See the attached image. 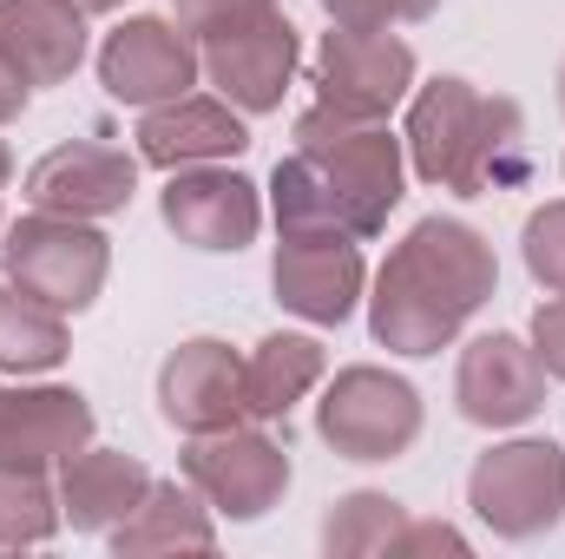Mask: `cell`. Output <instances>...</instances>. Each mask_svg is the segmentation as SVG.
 I'll list each match as a JSON object with an SVG mask.
<instances>
[{
	"mask_svg": "<svg viewBox=\"0 0 565 559\" xmlns=\"http://www.w3.org/2000/svg\"><path fill=\"white\" fill-rule=\"evenodd\" d=\"M0 402H7V395H0Z\"/></svg>",
	"mask_w": 565,
	"mask_h": 559,
	"instance_id": "34",
	"label": "cell"
},
{
	"mask_svg": "<svg viewBox=\"0 0 565 559\" xmlns=\"http://www.w3.org/2000/svg\"><path fill=\"white\" fill-rule=\"evenodd\" d=\"M434 547H440V553H467V540H460L454 527H434V520H427V527L408 520V527H402V540H395L388 553H434Z\"/></svg>",
	"mask_w": 565,
	"mask_h": 559,
	"instance_id": "29",
	"label": "cell"
},
{
	"mask_svg": "<svg viewBox=\"0 0 565 559\" xmlns=\"http://www.w3.org/2000/svg\"><path fill=\"white\" fill-rule=\"evenodd\" d=\"M0 53L26 86H60L86 60V13L73 0H0Z\"/></svg>",
	"mask_w": 565,
	"mask_h": 559,
	"instance_id": "17",
	"label": "cell"
},
{
	"mask_svg": "<svg viewBox=\"0 0 565 559\" xmlns=\"http://www.w3.org/2000/svg\"><path fill=\"white\" fill-rule=\"evenodd\" d=\"M60 527V494L46 487L40 467L0 461V547H40Z\"/></svg>",
	"mask_w": 565,
	"mask_h": 559,
	"instance_id": "23",
	"label": "cell"
},
{
	"mask_svg": "<svg viewBox=\"0 0 565 559\" xmlns=\"http://www.w3.org/2000/svg\"><path fill=\"white\" fill-rule=\"evenodd\" d=\"M559 106H565V66H559Z\"/></svg>",
	"mask_w": 565,
	"mask_h": 559,
	"instance_id": "33",
	"label": "cell"
},
{
	"mask_svg": "<svg viewBox=\"0 0 565 559\" xmlns=\"http://www.w3.org/2000/svg\"><path fill=\"white\" fill-rule=\"evenodd\" d=\"M322 382V342L316 336H264L244 356V415L282 421Z\"/></svg>",
	"mask_w": 565,
	"mask_h": 559,
	"instance_id": "21",
	"label": "cell"
},
{
	"mask_svg": "<svg viewBox=\"0 0 565 559\" xmlns=\"http://www.w3.org/2000/svg\"><path fill=\"white\" fill-rule=\"evenodd\" d=\"M132 184H139V158H132V151L99 145V139H73V145H53V151L26 171V204L93 224V218L126 211V204H132Z\"/></svg>",
	"mask_w": 565,
	"mask_h": 559,
	"instance_id": "11",
	"label": "cell"
},
{
	"mask_svg": "<svg viewBox=\"0 0 565 559\" xmlns=\"http://www.w3.org/2000/svg\"><path fill=\"white\" fill-rule=\"evenodd\" d=\"M533 356L546 362V376L565 382V296L540 303V316H533Z\"/></svg>",
	"mask_w": 565,
	"mask_h": 559,
	"instance_id": "28",
	"label": "cell"
},
{
	"mask_svg": "<svg viewBox=\"0 0 565 559\" xmlns=\"http://www.w3.org/2000/svg\"><path fill=\"white\" fill-rule=\"evenodd\" d=\"M415 86V53L388 27H335L316 46V106L342 119H388Z\"/></svg>",
	"mask_w": 565,
	"mask_h": 559,
	"instance_id": "8",
	"label": "cell"
},
{
	"mask_svg": "<svg viewBox=\"0 0 565 559\" xmlns=\"http://www.w3.org/2000/svg\"><path fill=\"white\" fill-rule=\"evenodd\" d=\"M277 303L309 323H349L362 303V251L335 231H282L277 244Z\"/></svg>",
	"mask_w": 565,
	"mask_h": 559,
	"instance_id": "14",
	"label": "cell"
},
{
	"mask_svg": "<svg viewBox=\"0 0 565 559\" xmlns=\"http://www.w3.org/2000/svg\"><path fill=\"white\" fill-rule=\"evenodd\" d=\"M204 73H211V86L231 99V106H244V113H270L282 106V93H289V73H296V60H302V40H296V27L277 13H264V20H250V27H237V33H224V40H204Z\"/></svg>",
	"mask_w": 565,
	"mask_h": 559,
	"instance_id": "13",
	"label": "cell"
},
{
	"mask_svg": "<svg viewBox=\"0 0 565 559\" xmlns=\"http://www.w3.org/2000/svg\"><path fill=\"white\" fill-rule=\"evenodd\" d=\"M184 481L204 494L211 514H231V520H257L270 514L289 487V454H282L277 434L264 428H211V434H191L184 447Z\"/></svg>",
	"mask_w": 565,
	"mask_h": 559,
	"instance_id": "7",
	"label": "cell"
},
{
	"mask_svg": "<svg viewBox=\"0 0 565 559\" xmlns=\"http://www.w3.org/2000/svg\"><path fill=\"white\" fill-rule=\"evenodd\" d=\"M93 441V409L79 389H20L0 402V461L13 467H60Z\"/></svg>",
	"mask_w": 565,
	"mask_h": 559,
	"instance_id": "18",
	"label": "cell"
},
{
	"mask_svg": "<svg viewBox=\"0 0 565 559\" xmlns=\"http://www.w3.org/2000/svg\"><path fill=\"white\" fill-rule=\"evenodd\" d=\"M408 527V507L388 494H349L335 500V514L322 520V547L329 553H388Z\"/></svg>",
	"mask_w": 565,
	"mask_h": 559,
	"instance_id": "24",
	"label": "cell"
},
{
	"mask_svg": "<svg viewBox=\"0 0 565 559\" xmlns=\"http://www.w3.org/2000/svg\"><path fill=\"white\" fill-rule=\"evenodd\" d=\"M79 13H113V7H126V0H73Z\"/></svg>",
	"mask_w": 565,
	"mask_h": 559,
	"instance_id": "31",
	"label": "cell"
},
{
	"mask_svg": "<svg viewBox=\"0 0 565 559\" xmlns=\"http://www.w3.org/2000/svg\"><path fill=\"white\" fill-rule=\"evenodd\" d=\"M493 283H500L493 244L473 224H460V218H422L388 251V264L375 277L369 329H375V342H388L402 356H434L493 296Z\"/></svg>",
	"mask_w": 565,
	"mask_h": 559,
	"instance_id": "2",
	"label": "cell"
},
{
	"mask_svg": "<svg viewBox=\"0 0 565 559\" xmlns=\"http://www.w3.org/2000/svg\"><path fill=\"white\" fill-rule=\"evenodd\" d=\"M250 145L244 119L231 113V99H164L139 119V158L158 171H184V165H217V158H237Z\"/></svg>",
	"mask_w": 565,
	"mask_h": 559,
	"instance_id": "16",
	"label": "cell"
},
{
	"mask_svg": "<svg viewBox=\"0 0 565 559\" xmlns=\"http://www.w3.org/2000/svg\"><path fill=\"white\" fill-rule=\"evenodd\" d=\"M145 487H151L145 461L113 454V447H79L73 461H60V514H66L79 534L119 527V520L145 500Z\"/></svg>",
	"mask_w": 565,
	"mask_h": 559,
	"instance_id": "19",
	"label": "cell"
},
{
	"mask_svg": "<svg viewBox=\"0 0 565 559\" xmlns=\"http://www.w3.org/2000/svg\"><path fill=\"white\" fill-rule=\"evenodd\" d=\"M66 349H73V336H66V309L40 303L33 289L0 283V369H20V376H33V369H60Z\"/></svg>",
	"mask_w": 565,
	"mask_h": 559,
	"instance_id": "22",
	"label": "cell"
},
{
	"mask_svg": "<svg viewBox=\"0 0 565 559\" xmlns=\"http://www.w3.org/2000/svg\"><path fill=\"white\" fill-rule=\"evenodd\" d=\"M316 434L342 461H395L422 434V395L388 369H342L316 402Z\"/></svg>",
	"mask_w": 565,
	"mask_h": 559,
	"instance_id": "4",
	"label": "cell"
},
{
	"mask_svg": "<svg viewBox=\"0 0 565 559\" xmlns=\"http://www.w3.org/2000/svg\"><path fill=\"white\" fill-rule=\"evenodd\" d=\"M408 151L415 171L440 191L480 198V191H507L526 178V139H520V106L493 99L467 80H434L422 86L415 113H408Z\"/></svg>",
	"mask_w": 565,
	"mask_h": 559,
	"instance_id": "3",
	"label": "cell"
},
{
	"mask_svg": "<svg viewBox=\"0 0 565 559\" xmlns=\"http://www.w3.org/2000/svg\"><path fill=\"white\" fill-rule=\"evenodd\" d=\"M158 409L184 434H211V428L244 421V356L217 336L178 342L171 362L158 369Z\"/></svg>",
	"mask_w": 565,
	"mask_h": 559,
	"instance_id": "15",
	"label": "cell"
},
{
	"mask_svg": "<svg viewBox=\"0 0 565 559\" xmlns=\"http://www.w3.org/2000/svg\"><path fill=\"white\" fill-rule=\"evenodd\" d=\"M26 93H33V86H26V80H20V73L7 66V53H0V126H7V119H20Z\"/></svg>",
	"mask_w": 565,
	"mask_h": 559,
	"instance_id": "30",
	"label": "cell"
},
{
	"mask_svg": "<svg viewBox=\"0 0 565 559\" xmlns=\"http://www.w3.org/2000/svg\"><path fill=\"white\" fill-rule=\"evenodd\" d=\"M164 224L191 244V251H244L264 224L257 184L224 171V165H184L164 184Z\"/></svg>",
	"mask_w": 565,
	"mask_h": 559,
	"instance_id": "12",
	"label": "cell"
},
{
	"mask_svg": "<svg viewBox=\"0 0 565 559\" xmlns=\"http://www.w3.org/2000/svg\"><path fill=\"white\" fill-rule=\"evenodd\" d=\"M467 500L500 540H533V534L559 527L565 447L559 441H507V447L480 454L467 474Z\"/></svg>",
	"mask_w": 565,
	"mask_h": 559,
	"instance_id": "5",
	"label": "cell"
},
{
	"mask_svg": "<svg viewBox=\"0 0 565 559\" xmlns=\"http://www.w3.org/2000/svg\"><path fill=\"white\" fill-rule=\"evenodd\" d=\"M526 271L553 296H565V204H546L526 218Z\"/></svg>",
	"mask_w": 565,
	"mask_h": 559,
	"instance_id": "26",
	"label": "cell"
},
{
	"mask_svg": "<svg viewBox=\"0 0 565 559\" xmlns=\"http://www.w3.org/2000/svg\"><path fill=\"white\" fill-rule=\"evenodd\" d=\"M322 13L335 27H402V20H427L434 0H322Z\"/></svg>",
	"mask_w": 565,
	"mask_h": 559,
	"instance_id": "27",
	"label": "cell"
},
{
	"mask_svg": "<svg viewBox=\"0 0 565 559\" xmlns=\"http://www.w3.org/2000/svg\"><path fill=\"white\" fill-rule=\"evenodd\" d=\"M454 409L473 428H520L546 409V362L507 329L473 336L454 376Z\"/></svg>",
	"mask_w": 565,
	"mask_h": 559,
	"instance_id": "10",
	"label": "cell"
},
{
	"mask_svg": "<svg viewBox=\"0 0 565 559\" xmlns=\"http://www.w3.org/2000/svg\"><path fill=\"white\" fill-rule=\"evenodd\" d=\"M198 40L178 27V20H126V27H113L106 33V46H99V80H106V93L113 99H126V106H164V99H184L191 93V80H198Z\"/></svg>",
	"mask_w": 565,
	"mask_h": 559,
	"instance_id": "9",
	"label": "cell"
},
{
	"mask_svg": "<svg viewBox=\"0 0 565 559\" xmlns=\"http://www.w3.org/2000/svg\"><path fill=\"white\" fill-rule=\"evenodd\" d=\"M0 257H7V277L20 289H33L40 303H53V309H86L106 289V264H113L106 238L86 218H60V211L20 218L7 231Z\"/></svg>",
	"mask_w": 565,
	"mask_h": 559,
	"instance_id": "6",
	"label": "cell"
},
{
	"mask_svg": "<svg viewBox=\"0 0 565 559\" xmlns=\"http://www.w3.org/2000/svg\"><path fill=\"white\" fill-rule=\"evenodd\" d=\"M7 171H13V158H7V145H0V191H7Z\"/></svg>",
	"mask_w": 565,
	"mask_h": 559,
	"instance_id": "32",
	"label": "cell"
},
{
	"mask_svg": "<svg viewBox=\"0 0 565 559\" xmlns=\"http://www.w3.org/2000/svg\"><path fill=\"white\" fill-rule=\"evenodd\" d=\"M113 547H119V553H178V547L211 553V547H217V527H211V514H204V494H198V487L151 481V487H145V500L119 520V527H113Z\"/></svg>",
	"mask_w": 565,
	"mask_h": 559,
	"instance_id": "20",
	"label": "cell"
},
{
	"mask_svg": "<svg viewBox=\"0 0 565 559\" xmlns=\"http://www.w3.org/2000/svg\"><path fill=\"white\" fill-rule=\"evenodd\" d=\"M171 13H178V27L204 46V40H224V33H237V27L277 13V0H171Z\"/></svg>",
	"mask_w": 565,
	"mask_h": 559,
	"instance_id": "25",
	"label": "cell"
},
{
	"mask_svg": "<svg viewBox=\"0 0 565 559\" xmlns=\"http://www.w3.org/2000/svg\"><path fill=\"white\" fill-rule=\"evenodd\" d=\"M270 198L282 231H335L362 244L402 204V139L382 119L309 106L296 119V151L270 178Z\"/></svg>",
	"mask_w": 565,
	"mask_h": 559,
	"instance_id": "1",
	"label": "cell"
}]
</instances>
